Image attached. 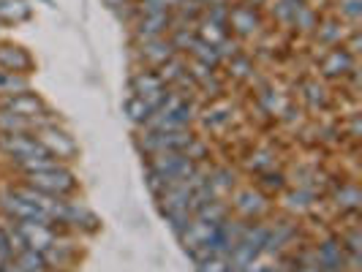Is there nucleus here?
Masks as SVG:
<instances>
[{
  "instance_id": "nucleus-1",
  "label": "nucleus",
  "mask_w": 362,
  "mask_h": 272,
  "mask_svg": "<svg viewBox=\"0 0 362 272\" xmlns=\"http://www.w3.org/2000/svg\"><path fill=\"white\" fill-rule=\"evenodd\" d=\"M197 139V134L191 128L182 131H139L134 136V145L139 150V155H158V153H185V147Z\"/></svg>"
},
{
  "instance_id": "nucleus-2",
  "label": "nucleus",
  "mask_w": 362,
  "mask_h": 272,
  "mask_svg": "<svg viewBox=\"0 0 362 272\" xmlns=\"http://www.w3.org/2000/svg\"><path fill=\"white\" fill-rule=\"evenodd\" d=\"M22 180L28 182V185H33V188H38V191H44V194L54 196V199H71V196L79 194V188H82L71 163L54 166V169H49V172L25 175Z\"/></svg>"
},
{
  "instance_id": "nucleus-3",
  "label": "nucleus",
  "mask_w": 362,
  "mask_h": 272,
  "mask_svg": "<svg viewBox=\"0 0 362 272\" xmlns=\"http://www.w3.org/2000/svg\"><path fill=\"white\" fill-rule=\"evenodd\" d=\"M0 155L8 161L11 169H17V166H22L25 161L44 158V155H49V153L38 142L36 134H0Z\"/></svg>"
},
{
  "instance_id": "nucleus-4",
  "label": "nucleus",
  "mask_w": 362,
  "mask_h": 272,
  "mask_svg": "<svg viewBox=\"0 0 362 272\" xmlns=\"http://www.w3.org/2000/svg\"><path fill=\"white\" fill-rule=\"evenodd\" d=\"M38 142L44 145V150L54 155V158H60L63 163H71L79 158V142H76V136H74L71 131L66 128V123H54V126H47V128H38L36 131Z\"/></svg>"
},
{
  "instance_id": "nucleus-5",
  "label": "nucleus",
  "mask_w": 362,
  "mask_h": 272,
  "mask_svg": "<svg viewBox=\"0 0 362 272\" xmlns=\"http://www.w3.org/2000/svg\"><path fill=\"white\" fill-rule=\"evenodd\" d=\"M44 261H47L49 272H74L82 261L79 237L71 232H60L57 240L44 251Z\"/></svg>"
},
{
  "instance_id": "nucleus-6",
  "label": "nucleus",
  "mask_w": 362,
  "mask_h": 272,
  "mask_svg": "<svg viewBox=\"0 0 362 272\" xmlns=\"http://www.w3.org/2000/svg\"><path fill=\"white\" fill-rule=\"evenodd\" d=\"M194 166L197 163L191 161L185 153H158V155H147L145 158V169L156 172L166 182V188L185 180L194 172Z\"/></svg>"
},
{
  "instance_id": "nucleus-7",
  "label": "nucleus",
  "mask_w": 362,
  "mask_h": 272,
  "mask_svg": "<svg viewBox=\"0 0 362 272\" xmlns=\"http://www.w3.org/2000/svg\"><path fill=\"white\" fill-rule=\"evenodd\" d=\"M229 196V210L243 220H264V215L272 210L270 196H264L259 188H235Z\"/></svg>"
},
{
  "instance_id": "nucleus-8",
  "label": "nucleus",
  "mask_w": 362,
  "mask_h": 272,
  "mask_svg": "<svg viewBox=\"0 0 362 272\" xmlns=\"http://www.w3.org/2000/svg\"><path fill=\"white\" fill-rule=\"evenodd\" d=\"M297 237H300V223H297L294 215L272 220L270 232H267V240H264V248H262V256H267V259H281L289 248L297 245Z\"/></svg>"
},
{
  "instance_id": "nucleus-9",
  "label": "nucleus",
  "mask_w": 362,
  "mask_h": 272,
  "mask_svg": "<svg viewBox=\"0 0 362 272\" xmlns=\"http://www.w3.org/2000/svg\"><path fill=\"white\" fill-rule=\"evenodd\" d=\"M264 28V19L259 14V8L251 3H235L229 6V33H235L237 41L243 38H254Z\"/></svg>"
},
{
  "instance_id": "nucleus-10",
  "label": "nucleus",
  "mask_w": 362,
  "mask_h": 272,
  "mask_svg": "<svg viewBox=\"0 0 362 272\" xmlns=\"http://www.w3.org/2000/svg\"><path fill=\"white\" fill-rule=\"evenodd\" d=\"M0 69L11 73H22V76H33L36 73V57L22 44L0 38Z\"/></svg>"
},
{
  "instance_id": "nucleus-11",
  "label": "nucleus",
  "mask_w": 362,
  "mask_h": 272,
  "mask_svg": "<svg viewBox=\"0 0 362 272\" xmlns=\"http://www.w3.org/2000/svg\"><path fill=\"white\" fill-rule=\"evenodd\" d=\"M0 109L3 112H11V114H22V117H30V120H36L38 114H44L49 104H47V98L36 90H25V93H17V95H6V98H0Z\"/></svg>"
},
{
  "instance_id": "nucleus-12",
  "label": "nucleus",
  "mask_w": 362,
  "mask_h": 272,
  "mask_svg": "<svg viewBox=\"0 0 362 272\" xmlns=\"http://www.w3.org/2000/svg\"><path fill=\"white\" fill-rule=\"evenodd\" d=\"M172 30V11L169 14H145L131 25V44H145L153 38H166Z\"/></svg>"
},
{
  "instance_id": "nucleus-13",
  "label": "nucleus",
  "mask_w": 362,
  "mask_h": 272,
  "mask_svg": "<svg viewBox=\"0 0 362 272\" xmlns=\"http://www.w3.org/2000/svg\"><path fill=\"white\" fill-rule=\"evenodd\" d=\"M134 60L139 63V69H158L169 57H175V47L169 44V38H153L145 44H131Z\"/></svg>"
},
{
  "instance_id": "nucleus-14",
  "label": "nucleus",
  "mask_w": 362,
  "mask_h": 272,
  "mask_svg": "<svg viewBox=\"0 0 362 272\" xmlns=\"http://www.w3.org/2000/svg\"><path fill=\"white\" fill-rule=\"evenodd\" d=\"M14 223H17L25 245H28V248H36L41 254H44L54 240H57V235L63 232V229H57L54 223H41V220H14Z\"/></svg>"
},
{
  "instance_id": "nucleus-15",
  "label": "nucleus",
  "mask_w": 362,
  "mask_h": 272,
  "mask_svg": "<svg viewBox=\"0 0 362 272\" xmlns=\"http://www.w3.org/2000/svg\"><path fill=\"white\" fill-rule=\"evenodd\" d=\"M354 66H357V57L346 52L344 44L329 47V49L319 57V71H322V76H327V79H344V76H349V71H351Z\"/></svg>"
},
{
  "instance_id": "nucleus-16",
  "label": "nucleus",
  "mask_w": 362,
  "mask_h": 272,
  "mask_svg": "<svg viewBox=\"0 0 362 272\" xmlns=\"http://www.w3.org/2000/svg\"><path fill=\"white\" fill-rule=\"evenodd\" d=\"M313 256H316V267H322V270H344L346 251L338 237H325L322 242H316Z\"/></svg>"
},
{
  "instance_id": "nucleus-17",
  "label": "nucleus",
  "mask_w": 362,
  "mask_h": 272,
  "mask_svg": "<svg viewBox=\"0 0 362 272\" xmlns=\"http://www.w3.org/2000/svg\"><path fill=\"white\" fill-rule=\"evenodd\" d=\"M33 19L30 0H0V28H17Z\"/></svg>"
},
{
  "instance_id": "nucleus-18",
  "label": "nucleus",
  "mask_w": 362,
  "mask_h": 272,
  "mask_svg": "<svg viewBox=\"0 0 362 272\" xmlns=\"http://www.w3.org/2000/svg\"><path fill=\"white\" fill-rule=\"evenodd\" d=\"M332 204L341 215H357L362 204V194L357 188V182H341L335 191H332Z\"/></svg>"
},
{
  "instance_id": "nucleus-19",
  "label": "nucleus",
  "mask_w": 362,
  "mask_h": 272,
  "mask_svg": "<svg viewBox=\"0 0 362 272\" xmlns=\"http://www.w3.org/2000/svg\"><path fill=\"white\" fill-rule=\"evenodd\" d=\"M161 88H166L161 82V76H158V71L156 69H134V73H131V79H128V95H150V93L161 90Z\"/></svg>"
},
{
  "instance_id": "nucleus-20",
  "label": "nucleus",
  "mask_w": 362,
  "mask_h": 272,
  "mask_svg": "<svg viewBox=\"0 0 362 272\" xmlns=\"http://www.w3.org/2000/svg\"><path fill=\"white\" fill-rule=\"evenodd\" d=\"M346 25L341 22L338 17H325L319 19V25H316V30H313V38H316V44H322V47H338V44H344V38L349 36V30H344Z\"/></svg>"
},
{
  "instance_id": "nucleus-21",
  "label": "nucleus",
  "mask_w": 362,
  "mask_h": 272,
  "mask_svg": "<svg viewBox=\"0 0 362 272\" xmlns=\"http://www.w3.org/2000/svg\"><path fill=\"white\" fill-rule=\"evenodd\" d=\"M316 204H319V194H310V191H303V188H291V191L284 194V210L294 218L310 213Z\"/></svg>"
},
{
  "instance_id": "nucleus-22",
  "label": "nucleus",
  "mask_w": 362,
  "mask_h": 272,
  "mask_svg": "<svg viewBox=\"0 0 362 272\" xmlns=\"http://www.w3.org/2000/svg\"><path fill=\"white\" fill-rule=\"evenodd\" d=\"M156 71H158L163 85H166V88H172L180 76L188 73V54H175V57H169V60H166L163 66H158Z\"/></svg>"
},
{
  "instance_id": "nucleus-23",
  "label": "nucleus",
  "mask_w": 362,
  "mask_h": 272,
  "mask_svg": "<svg viewBox=\"0 0 362 272\" xmlns=\"http://www.w3.org/2000/svg\"><path fill=\"white\" fill-rule=\"evenodd\" d=\"M210 185L218 194V199H223L226 194H232L237 188V172L229 166H216V169H210Z\"/></svg>"
},
{
  "instance_id": "nucleus-24",
  "label": "nucleus",
  "mask_w": 362,
  "mask_h": 272,
  "mask_svg": "<svg viewBox=\"0 0 362 272\" xmlns=\"http://www.w3.org/2000/svg\"><path fill=\"white\" fill-rule=\"evenodd\" d=\"M36 131H38L36 120L0 109V134H36Z\"/></svg>"
},
{
  "instance_id": "nucleus-25",
  "label": "nucleus",
  "mask_w": 362,
  "mask_h": 272,
  "mask_svg": "<svg viewBox=\"0 0 362 272\" xmlns=\"http://www.w3.org/2000/svg\"><path fill=\"white\" fill-rule=\"evenodd\" d=\"M286 185H289V177L284 175V172H262V175H256V188L264 194V196H275V194H284L286 191Z\"/></svg>"
},
{
  "instance_id": "nucleus-26",
  "label": "nucleus",
  "mask_w": 362,
  "mask_h": 272,
  "mask_svg": "<svg viewBox=\"0 0 362 272\" xmlns=\"http://www.w3.org/2000/svg\"><path fill=\"white\" fill-rule=\"evenodd\" d=\"M11 261L17 264L22 272H49L47 261H44V254L36 251V248H22L11 256Z\"/></svg>"
},
{
  "instance_id": "nucleus-27",
  "label": "nucleus",
  "mask_w": 362,
  "mask_h": 272,
  "mask_svg": "<svg viewBox=\"0 0 362 272\" xmlns=\"http://www.w3.org/2000/svg\"><path fill=\"white\" fill-rule=\"evenodd\" d=\"M188 57H191V60H197V63H202V66H207V69H216V71L223 66V60H221V54H218L216 47H213V44H207V41H202V38L194 41V47H191Z\"/></svg>"
},
{
  "instance_id": "nucleus-28",
  "label": "nucleus",
  "mask_w": 362,
  "mask_h": 272,
  "mask_svg": "<svg viewBox=\"0 0 362 272\" xmlns=\"http://www.w3.org/2000/svg\"><path fill=\"white\" fill-rule=\"evenodd\" d=\"M300 90H303V101H305L310 109H325L327 104H329L327 88L319 79H305V82L300 85Z\"/></svg>"
},
{
  "instance_id": "nucleus-29",
  "label": "nucleus",
  "mask_w": 362,
  "mask_h": 272,
  "mask_svg": "<svg viewBox=\"0 0 362 272\" xmlns=\"http://www.w3.org/2000/svg\"><path fill=\"white\" fill-rule=\"evenodd\" d=\"M25 90H33L30 76H22V73H11L0 69V98L17 95V93H25Z\"/></svg>"
},
{
  "instance_id": "nucleus-30",
  "label": "nucleus",
  "mask_w": 362,
  "mask_h": 272,
  "mask_svg": "<svg viewBox=\"0 0 362 272\" xmlns=\"http://www.w3.org/2000/svg\"><path fill=\"white\" fill-rule=\"evenodd\" d=\"M232 215V210H229V204L223 199H213L207 201V204H202L199 210L194 213V218H199V220H204V223H221V220H226V218Z\"/></svg>"
},
{
  "instance_id": "nucleus-31",
  "label": "nucleus",
  "mask_w": 362,
  "mask_h": 272,
  "mask_svg": "<svg viewBox=\"0 0 362 272\" xmlns=\"http://www.w3.org/2000/svg\"><path fill=\"white\" fill-rule=\"evenodd\" d=\"M254 71H256L254 57H248L245 52H240V54H235L232 60H226V76H229V79L243 82V79H251Z\"/></svg>"
},
{
  "instance_id": "nucleus-32",
  "label": "nucleus",
  "mask_w": 362,
  "mask_h": 272,
  "mask_svg": "<svg viewBox=\"0 0 362 272\" xmlns=\"http://www.w3.org/2000/svg\"><path fill=\"white\" fill-rule=\"evenodd\" d=\"M123 112H126V117L134 123L136 128H142L147 123V117L153 114V109L145 104V98H139V95H128L126 104H123Z\"/></svg>"
},
{
  "instance_id": "nucleus-33",
  "label": "nucleus",
  "mask_w": 362,
  "mask_h": 272,
  "mask_svg": "<svg viewBox=\"0 0 362 272\" xmlns=\"http://www.w3.org/2000/svg\"><path fill=\"white\" fill-rule=\"evenodd\" d=\"M332 17L341 19L346 28H357L362 17V0H338Z\"/></svg>"
},
{
  "instance_id": "nucleus-34",
  "label": "nucleus",
  "mask_w": 362,
  "mask_h": 272,
  "mask_svg": "<svg viewBox=\"0 0 362 272\" xmlns=\"http://www.w3.org/2000/svg\"><path fill=\"white\" fill-rule=\"evenodd\" d=\"M319 8L316 6H308V3H303V8L294 14L291 19V28H297L300 33H313L316 30V25H319Z\"/></svg>"
},
{
  "instance_id": "nucleus-35",
  "label": "nucleus",
  "mask_w": 362,
  "mask_h": 272,
  "mask_svg": "<svg viewBox=\"0 0 362 272\" xmlns=\"http://www.w3.org/2000/svg\"><path fill=\"white\" fill-rule=\"evenodd\" d=\"M161 218L169 223V229L175 232V237H180L188 226H191V218H194V213L188 210V207H177V210H163Z\"/></svg>"
},
{
  "instance_id": "nucleus-36",
  "label": "nucleus",
  "mask_w": 362,
  "mask_h": 272,
  "mask_svg": "<svg viewBox=\"0 0 362 272\" xmlns=\"http://www.w3.org/2000/svg\"><path fill=\"white\" fill-rule=\"evenodd\" d=\"M338 240H341V245H344L346 254L351 256H362V232L357 223H351L349 229H344L341 235H335Z\"/></svg>"
},
{
  "instance_id": "nucleus-37",
  "label": "nucleus",
  "mask_w": 362,
  "mask_h": 272,
  "mask_svg": "<svg viewBox=\"0 0 362 272\" xmlns=\"http://www.w3.org/2000/svg\"><path fill=\"white\" fill-rule=\"evenodd\" d=\"M303 3H305V0H272V14H275L278 22L291 25L294 14L303 8Z\"/></svg>"
},
{
  "instance_id": "nucleus-38",
  "label": "nucleus",
  "mask_w": 362,
  "mask_h": 272,
  "mask_svg": "<svg viewBox=\"0 0 362 272\" xmlns=\"http://www.w3.org/2000/svg\"><path fill=\"white\" fill-rule=\"evenodd\" d=\"M229 6H232V3H213V6L204 8L202 19H207V22H213L218 28L229 30Z\"/></svg>"
},
{
  "instance_id": "nucleus-39",
  "label": "nucleus",
  "mask_w": 362,
  "mask_h": 272,
  "mask_svg": "<svg viewBox=\"0 0 362 272\" xmlns=\"http://www.w3.org/2000/svg\"><path fill=\"white\" fill-rule=\"evenodd\" d=\"M226 270V259L223 256H204L202 261L194 264V272H223Z\"/></svg>"
},
{
  "instance_id": "nucleus-40",
  "label": "nucleus",
  "mask_w": 362,
  "mask_h": 272,
  "mask_svg": "<svg viewBox=\"0 0 362 272\" xmlns=\"http://www.w3.org/2000/svg\"><path fill=\"white\" fill-rule=\"evenodd\" d=\"M104 3H107V6L112 8V11H120L123 6H128V3H134V0H104Z\"/></svg>"
},
{
  "instance_id": "nucleus-41",
  "label": "nucleus",
  "mask_w": 362,
  "mask_h": 272,
  "mask_svg": "<svg viewBox=\"0 0 362 272\" xmlns=\"http://www.w3.org/2000/svg\"><path fill=\"white\" fill-rule=\"evenodd\" d=\"M0 272H22L17 267V264H14V261H11V259H8V261H6V264H3V267H0Z\"/></svg>"
},
{
  "instance_id": "nucleus-42",
  "label": "nucleus",
  "mask_w": 362,
  "mask_h": 272,
  "mask_svg": "<svg viewBox=\"0 0 362 272\" xmlns=\"http://www.w3.org/2000/svg\"><path fill=\"white\" fill-rule=\"evenodd\" d=\"M197 3H199V6H204V8H207V6H213V3H226V0H197Z\"/></svg>"
},
{
  "instance_id": "nucleus-43",
  "label": "nucleus",
  "mask_w": 362,
  "mask_h": 272,
  "mask_svg": "<svg viewBox=\"0 0 362 272\" xmlns=\"http://www.w3.org/2000/svg\"><path fill=\"white\" fill-rule=\"evenodd\" d=\"M223 272H240V270H235V267H229V264H226V270Z\"/></svg>"
},
{
  "instance_id": "nucleus-44",
  "label": "nucleus",
  "mask_w": 362,
  "mask_h": 272,
  "mask_svg": "<svg viewBox=\"0 0 362 272\" xmlns=\"http://www.w3.org/2000/svg\"><path fill=\"white\" fill-rule=\"evenodd\" d=\"M329 3H338V0H329Z\"/></svg>"
},
{
  "instance_id": "nucleus-45",
  "label": "nucleus",
  "mask_w": 362,
  "mask_h": 272,
  "mask_svg": "<svg viewBox=\"0 0 362 272\" xmlns=\"http://www.w3.org/2000/svg\"><path fill=\"white\" fill-rule=\"evenodd\" d=\"M0 33H3V28H0Z\"/></svg>"
},
{
  "instance_id": "nucleus-46",
  "label": "nucleus",
  "mask_w": 362,
  "mask_h": 272,
  "mask_svg": "<svg viewBox=\"0 0 362 272\" xmlns=\"http://www.w3.org/2000/svg\"><path fill=\"white\" fill-rule=\"evenodd\" d=\"M341 272H346V270H341Z\"/></svg>"
}]
</instances>
